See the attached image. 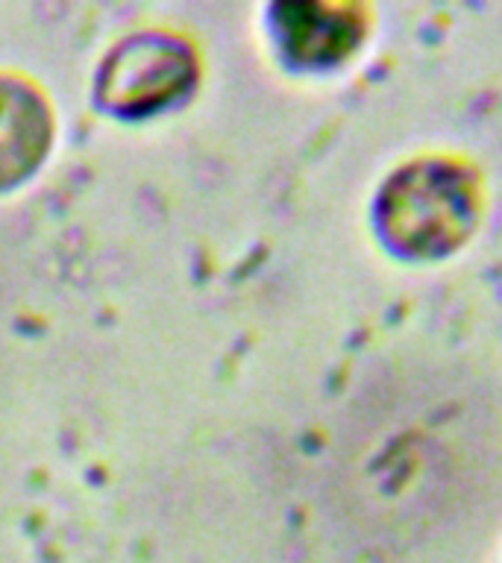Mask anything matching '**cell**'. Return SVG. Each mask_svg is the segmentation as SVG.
<instances>
[{
  "instance_id": "obj_2",
  "label": "cell",
  "mask_w": 502,
  "mask_h": 563,
  "mask_svg": "<svg viewBox=\"0 0 502 563\" xmlns=\"http://www.w3.org/2000/svg\"><path fill=\"white\" fill-rule=\"evenodd\" d=\"M51 141V114L33 88L0 79V188L24 179Z\"/></svg>"
},
{
  "instance_id": "obj_1",
  "label": "cell",
  "mask_w": 502,
  "mask_h": 563,
  "mask_svg": "<svg viewBox=\"0 0 502 563\" xmlns=\"http://www.w3.org/2000/svg\"><path fill=\"white\" fill-rule=\"evenodd\" d=\"M194 77L188 47L162 35H139L109 56L100 74V97L118 112H148L174 100Z\"/></svg>"
}]
</instances>
